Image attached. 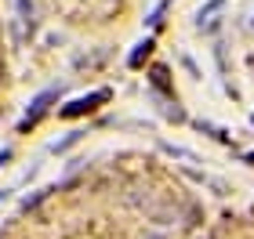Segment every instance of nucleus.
I'll return each mask as SVG.
<instances>
[{"label": "nucleus", "mask_w": 254, "mask_h": 239, "mask_svg": "<svg viewBox=\"0 0 254 239\" xmlns=\"http://www.w3.org/2000/svg\"><path fill=\"white\" fill-rule=\"evenodd\" d=\"M95 101H106V91H95L91 98H80V101H73V105H65L62 116H76V112H84V109H95Z\"/></svg>", "instance_id": "obj_1"}]
</instances>
